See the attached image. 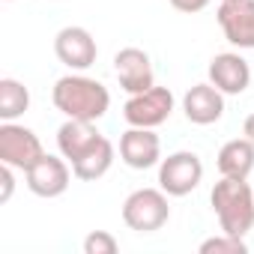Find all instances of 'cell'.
I'll use <instances>...</instances> for the list:
<instances>
[{
    "label": "cell",
    "instance_id": "1",
    "mask_svg": "<svg viewBox=\"0 0 254 254\" xmlns=\"http://www.w3.org/2000/svg\"><path fill=\"white\" fill-rule=\"evenodd\" d=\"M51 102L54 108L66 117V120H102L111 108V93L102 81L87 78L81 72L63 75L57 78L54 90H51Z\"/></svg>",
    "mask_w": 254,
    "mask_h": 254
},
{
    "label": "cell",
    "instance_id": "2",
    "mask_svg": "<svg viewBox=\"0 0 254 254\" xmlns=\"http://www.w3.org/2000/svg\"><path fill=\"white\" fill-rule=\"evenodd\" d=\"M209 203L221 224V233L245 236L248 230H254V191L245 180L221 177L209 191Z\"/></svg>",
    "mask_w": 254,
    "mask_h": 254
},
{
    "label": "cell",
    "instance_id": "3",
    "mask_svg": "<svg viewBox=\"0 0 254 254\" xmlns=\"http://www.w3.org/2000/svg\"><path fill=\"white\" fill-rule=\"evenodd\" d=\"M171 203L162 189H135L123 200V221L135 233H156L168 224Z\"/></svg>",
    "mask_w": 254,
    "mask_h": 254
},
{
    "label": "cell",
    "instance_id": "4",
    "mask_svg": "<svg viewBox=\"0 0 254 254\" xmlns=\"http://www.w3.org/2000/svg\"><path fill=\"white\" fill-rule=\"evenodd\" d=\"M45 156L42 141L33 129L18 126L15 120H3L0 123V162L12 165L15 171H30L39 159Z\"/></svg>",
    "mask_w": 254,
    "mask_h": 254
},
{
    "label": "cell",
    "instance_id": "5",
    "mask_svg": "<svg viewBox=\"0 0 254 254\" xmlns=\"http://www.w3.org/2000/svg\"><path fill=\"white\" fill-rule=\"evenodd\" d=\"M200 180H203V162L191 150H177L159 162V189L168 191V197L191 194L200 186Z\"/></svg>",
    "mask_w": 254,
    "mask_h": 254
},
{
    "label": "cell",
    "instance_id": "6",
    "mask_svg": "<svg viewBox=\"0 0 254 254\" xmlns=\"http://www.w3.org/2000/svg\"><path fill=\"white\" fill-rule=\"evenodd\" d=\"M174 114V93L168 87L153 84L144 93L129 96V102L123 105V117L129 126H141V129H156V126L168 123Z\"/></svg>",
    "mask_w": 254,
    "mask_h": 254
},
{
    "label": "cell",
    "instance_id": "7",
    "mask_svg": "<svg viewBox=\"0 0 254 254\" xmlns=\"http://www.w3.org/2000/svg\"><path fill=\"white\" fill-rule=\"evenodd\" d=\"M54 54L72 72H84V69H90L96 63L99 45H96V39H93V33L87 27L69 24V27L57 30V36H54Z\"/></svg>",
    "mask_w": 254,
    "mask_h": 254
},
{
    "label": "cell",
    "instance_id": "8",
    "mask_svg": "<svg viewBox=\"0 0 254 254\" xmlns=\"http://www.w3.org/2000/svg\"><path fill=\"white\" fill-rule=\"evenodd\" d=\"M114 72H117L120 87L129 93V96L144 93V90H150V87L156 84V72H153L150 54H147L144 48H135V45L120 48V51L114 54Z\"/></svg>",
    "mask_w": 254,
    "mask_h": 254
},
{
    "label": "cell",
    "instance_id": "9",
    "mask_svg": "<svg viewBox=\"0 0 254 254\" xmlns=\"http://www.w3.org/2000/svg\"><path fill=\"white\" fill-rule=\"evenodd\" d=\"M27 189L36 194V197H60V194H66V189H69V183H72V165L66 162V159H60V156H51V153H45L27 174Z\"/></svg>",
    "mask_w": 254,
    "mask_h": 254
},
{
    "label": "cell",
    "instance_id": "10",
    "mask_svg": "<svg viewBox=\"0 0 254 254\" xmlns=\"http://www.w3.org/2000/svg\"><path fill=\"white\" fill-rule=\"evenodd\" d=\"M215 18L230 45L254 48V0H221Z\"/></svg>",
    "mask_w": 254,
    "mask_h": 254
},
{
    "label": "cell",
    "instance_id": "11",
    "mask_svg": "<svg viewBox=\"0 0 254 254\" xmlns=\"http://www.w3.org/2000/svg\"><path fill=\"white\" fill-rule=\"evenodd\" d=\"M120 159L132 171H147L162 162V141L153 129H141V126H129V132L120 138Z\"/></svg>",
    "mask_w": 254,
    "mask_h": 254
},
{
    "label": "cell",
    "instance_id": "12",
    "mask_svg": "<svg viewBox=\"0 0 254 254\" xmlns=\"http://www.w3.org/2000/svg\"><path fill=\"white\" fill-rule=\"evenodd\" d=\"M209 84H215L224 96H242L251 84V66L242 54L224 51L209 60Z\"/></svg>",
    "mask_w": 254,
    "mask_h": 254
},
{
    "label": "cell",
    "instance_id": "13",
    "mask_svg": "<svg viewBox=\"0 0 254 254\" xmlns=\"http://www.w3.org/2000/svg\"><path fill=\"white\" fill-rule=\"evenodd\" d=\"M183 111H186V120L194 123V126H212L224 117V93L203 81V84H194L186 90L183 96Z\"/></svg>",
    "mask_w": 254,
    "mask_h": 254
},
{
    "label": "cell",
    "instance_id": "14",
    "mask_svg": "<svg viewBox=\"0 0 254 254\" xmlns=\"http://www.w3.org/2000/svg\"><path fill=\"white\" fill-rule=\"evenodd\" d=\"M102 138L105 135L96 129V123H90V120H66L60 129H57V150L72 165L81 156H87Z\"/></svg>",
    "mask_w": 254,
    "mask_h": 254
},
{
    "label": "cell",
    "instance_id": "15",
    "mask_svg": "<svg viewBox=\"0 0 254 254\" xmlns=\"http://www.w3.org/2000/svg\"><path fill=\"white\" fill-rule=\"evenodd\" d=\"M215 165H218V174H221V177L248 180V174L254 171V144H251L245 135L227 141V144L218 150Z\"/></svg>",
    "mask_w": 254,
    "mask_h": 254
},
{
    "label": "cell",
    "instance_id": "16",
    "mask_svg": "<svg viewBox=\"0 0 254 254\" xmlns=\"http://www.w3.org/2000/svg\"><path fill=\"white\" fill-rule=\"evenodd\" d=\"M114 156H117L114 144H111L108 138H102L87 156H81L78 162H72V174H75V180H81V183H96V180H102V177L111 171Z\"/></svg>",
    "mask_w": 254,
    "mask_h": 254
},
{
    "label": "cell",
    "instance_id": "17",
    "mask_svg": "<svg viewBox=\"0 0 254 254\" xmlns=\"http://www.w3.org/2000/svg\"><path fill=\"white\" fill-rule=\"evenodd\" d=\"M27 108H30V90L21 81L15 78L0 81V120H18Z\"/></svg>",
    "mask_w": 254,
    "mask_h": 254
},
{
    "label": "cell",
    "instance_id": "18",
    "mask_svg": "<svg viewBox=\"0 0 254 254\" xmlns=\"http://www.w3.org/2000/svg\"><path fill=\"white\" fill-rule=\"evenodd\" d=\"M248 245L242 236H230V233H221V236H212V239H203L200 242V254H245Z\"/></svg>",
    "mask_w": 254,
    "mask_h": 254
},
{
    "label": "cell",
    "instance_id": "19",
    "mask_svg": "<svg viewBox=\"0 0 254 254\" xmlns=\"http://www.w3.org/2000/svg\"><path fill=\"white\" fill-rule=\"evenodd\" d=\"M120 242L108 230H93L84 236V254H117Z\"/></svg>",
    "mask_w": 254,
    "mask_h": 254
},
{
    "label": "cell",
    "instance_id": "20",
    "mask_svg": "<svg viewBox=\"0 0 254 254\" xmlns=\"http://www.w3.org/2000/svg\"><path fill=\"white\" fill-rule=\"evenodd\" d=\"M12 165H3L0 162V203H9L12 191H15V177H12Z\"/></svg>",
    "mask_w": 254,
    "mask_h": 254
},
{
    "label": "cell",
    "instance_id": "21",
    "mask_svg": "<svg viewBox=\"0 0 254 254\" xmlns=\"http://www.w3.org/2000/svg\"><path fill=\"white\" fill-rule=\"evenodd\" d=\"M168 3H171L177 12L194 15V12H200V9H206V6H209V0H168Z\"/></svg>",
    "mask_w": 254,
    "mask_h": 254
},
{
    "label": "cell",
    "instance_id": "22",
    "mask_svg": "<svg viewBox=\"0 0 254 254\" xmlns=\"http://www.w3.org/2000/svg\"><path fill=\"white\" fill-rule=\"evenodd\" d=\"M242 135L254 144V114H248V117H245V123H242Z\"/></svg>",
    "mask_w": 254,
    "mask_h": 254
},
{
    "label": "cell",
    "instance_id": "23",
    "mask_svg": "<svg viewBox=\"0 0 254 254\" xmlns=\"http://www.w3.org/2000/svg\"><path fill=\"white\" fill-rule=\"evenodd\" d=\"M6 3H12V0H6Z\"/></svg>",
    "mask_w": 254,
    "mask_h": 254
}]
</instances>
